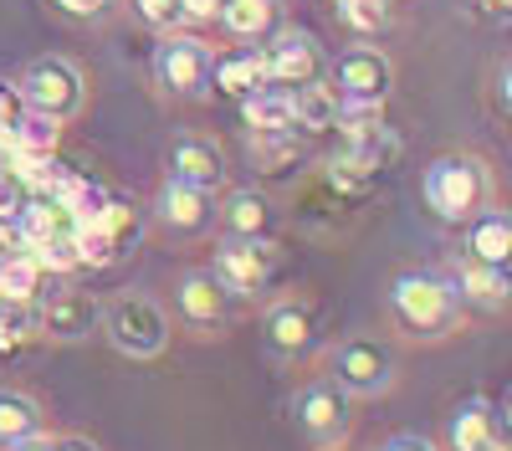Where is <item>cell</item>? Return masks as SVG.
<instances>
[{
    "label": "cell",
    "mask_w": 512,
    "mask_h": 451,
    "mask_svg": "<svg viewBox=\"0 0 512 451\" xmlns=\"http://www.w3.org/2000/svg\"><path fill=\"white\" fill-rule=\"evenodd\" d=\"M16 93L26 108L47 113L57 123H72L82 108H88V72H82L72 57L47 52V57H31L16 77Z\"/></svg>",
    "instance_id": "3957f363"
},
{
    "label": "cell",
    "mask_w": 512,
    "mask_h": 451,
    "mask_svg": "<svg viewBox=\"0 0 512 451\" xmlns=\"http://www.w3.org/2000/svg\"><path fill=\"white\" fill-rule=\"evenodd\" d=\"M466 257L472 262H487V267H502L512 257V216L507 211H477L466 221Z\"/></svg>",
    "instance_id": "44dd1931"
},
{
    "label": "cell",
    "mask_w": 512,
    "mask_h": 451,
    "mask_svg": "<svg viewBox=\"0 0 512 451\" xmlns=\"http://www.w3.org/2000/svg\"><path fill=\"white\" fill-rule=\"evenodd\" d=\"M333 380L349 395H384L395 385V354L379 339H344L333 354Z\"/></svg>",
    "instance_id": "8fae6325"
},
{
    "label": "cell",
    "mask_w": 512,
    "mask_h": 451,
    "mask_svg": "<svg viewBox=\"0 0 512 451\" xmlns=\"http://www.w3.org/2000/svg\"><path fill=\"white\" fill-rule=\"evenodd\" d=\"M26 195H31V190L6 170V164H0V221H11V216L21 211V205H26Z\"/></svg>",
    "instance_id": "1f68e13d"
},
{
    "label": "cell",
    "mask_w": 512,
    "mask_h": 451,
    "mask_svg": "<svg viewBox=\"0 0 512 451\" xmlns=\"http://www.w3.org/2000/svg\"><path fill=\"white\" fill-rule=\"evenodd\" d=\"M379 451H436V441L431 436H420V431H400V436H390Z\"/></svg>",
    "instance_id": "d6a6232c"
},
{
    "label": "cell",
    "mask_w": 512,
    "mask_h": 451,
    "mask_svg": "<svg viewBox=\"0 0 512 451\" xmlns=\"http://www.w3.org/2000/svg\"><path fill=\"white\" fill-rule=\"evenodd\" d=\"M41 272L31 252H6L0 257V303H36L41 293Z\"/></svg>",
    "instance_id": "484cf974"
},
{
    "label": "cell",
    "mask_w": 512,
    "mask_h": 451,
    "mask_svg": "<svg viewBox=\"0 0 512 451\" xmlns=\"http://www.w3.org/2000/svg\"><path fill=\"white\" fill-rule=\"evenodd\" d=\"M390 308H395V323L405 328V334H410V339H425V344L456 334V323H461L456 287H451L446 277H431V272H405V277H395Z\"/></svg>",
    "instance_id": "6da1fadb"
},
{
    "label": "cell",
    "mask_w": 512,
    "mask_h": 451,
    "mask_svg": "<svg viewBox=\"0 0 512 451\" xmlns=\"http://www.w3.org/2000/svg\"><path fill=\"white\" fill-rule=\"evenodd\" d=\"M338 16H344V26L354 31H379L390 26V0H333Z\"/></svg>",
    "instance_id": "f1b7e54d"
},
{
    "label": "cell",
    "mask_w": 512,
    "mask_h": 451,
    "mask_svg": "<svg viewBox=\"0 0 512 451\" xmlns=\"http://www.w3.org/2000/svg\"><path fill=\"white\" fill-rule=\"evenodd\" d=\"M241 118L251 134H292V88L262 82L256 93L241 98Z\"/></svg>",
    "instance_id": "d6986e66"
},
{
    "label": "cell",
    "mask_w": 512,
    "mask_h": 451,
    "mask_svg": "<svg viewBox=\"0 0 512 451\" xmlns=\"http://www.w3.org/2000/svg\"><path fill=\"white\" fill-rule=\"evenodd\" d=\"M26 103H21V93L16 88H6V82H0V134H6L11 129V123H16V113H21Z\"/></svg>",
    "instance_id": "836d02e7"
},
{
    "label": "cell",
    "mask_w": 512,
    "mask_h": 451,
    "mask_svg": "<svg viewBox=\"0 0 512 451\" xmlns=\"http://www.w3.org/2000/svg\"><path fill=\"white\" fill-rule=\"evenodd\" d=\"M487 6H492L497 16H512V0H487Z\"/></svg>",
    "instance_id": "f35d334b"
},
{
    "label": "cell",
    "mask_w": 512,
    "mask_h": 451,
    "mask_svg": "<svg viewBox=\"0 0 512 451\" xmlns=\"http://www.w3.org/2000/svg\"><path fill=\"white\" fill-rule=\"evenodd\" d=\"M47 6L62 16V21H77V26H93V21H108L118 11V0H47Z\"/></svg>",
    "instance_id": "4dcf8cb0"
},
{
    "label": "cell",
    "mask_w": 512,
    "mask_h": 451,
    "mask_svg": "<svg viewBox=\"0 0 512 451\" xmlns=\"http://www.w3.org/2000/svg\"><path fill=\"white\" fill-rule=\"evenodd\" d=\"M292 416H297V426H303L308 441L338 446V441L349 436V421H354V395L338 385V380H313L308 390H297Z\"/></svg>",
    "instance_id": "ba28073f"
},
{
    "label": "cell",
    "mask_w": 512,
    "mask_h": 451,
    "mask_svg": "<svg viewBox=\"0 0 512 451\" xmlns=\"http://www.w3.org/2000/svg\"><path fill=\"white\" fill-rule=\"evenodd\" d=\"M262 62H267V82L277 88H297V82H318L323 77V41L303 26H277L262 47Z\"/></svg>",
    "instance_id": "9c48e42d"
},
{
    "label": "cell",
    "mask_w": 512,
    "mask_h": 451,
    "mask_svg": "<svg viewBox=\"0 0 512 451\" xmlns=\"http://www.w3.org/2000/svg\"><path fill=\"white\" fill-rule=\"evenodd\" d=\"M292 129H303V134L338 129V93L328 82H297L292 88Z\"/></svg>",
    "instance_id": "cb8c5ba5"
},
{
    "label": "cell",
    "mask_w": 512,
    "mask_h": 451,
    "mask_svg": "<svg viewBox=\"0 0 512 451\" xmlns=\"http://www.w3.org/2000/svg\"><path fill=\"white\" fill-rule=\"evenodd\" d=\"M31 257H36L41 272H77V267H82V257H77V236H72V231H62V236H52V241L31 246Z\"/></svg>",
    "instance_id": "83f0119b"
},
{
    "label": "cell",
    "mask_w": 512,
    "mask_h": 451,
    "mask_svg": "<svg viewBox=\"0 0 512 451\" xmlns=\"http://www.w3.org/2000/svg\"><path fill=\"white\" fill-rule=\"evenodd\" d=\"M262 334H267L272 354H303L313 344V313L303 303H277V308H267Z\"/></svg>",
    "instance_id": "603a6c76"
},
{
    "label": "cell",
    "mask_w": 512,
    "mask_h": 451,
    "mask_svg": "<svg viewBox=\"0 0 512 451\" xmlns=\"http://www.w3.org/2000/svg\"><path fill=\"white\" fill-rule=\"evenodd\" d=\"M420 190H425V205H431L441 221L466 226L477 211L492 205V170L477 154H441V159H431Z\"/></svg>",
    "instance_id": "7a4b0ae2"
},
{
    "label": "cell",
    "mask_w": 512,
    "mask_h": 451,
    "mask_svg": "<svg viewBox=\"0 0 512 451\" xmlns=\"http://www.w3.org/2000/svg\"><path fill=\"white\" fill-rule=\"evenodd\" d=\"M128 6H134V16L144 26H154V31H180L185 26V6H180V0H128Z\"/></svg>",
    "instance_id": "f546056e"
},
{
    "label": "cell",
    "mask_w": 512,
    "mask_h": 451,
    "mask_svg": "<svg viewBox=\"0 0 512 451\" xmlns=\"http://www.w3.org/2000/svg\"><path fill=\"white\" fill-rule=\"evenodd\" d=\"M231 287L216 277V272H190V277H180V287H175V308H180V318L190 323V328H221L226 318H231Z\"/></svg>",
    "instance_id": "5bb4252c"
},
{
    "label": "cell",
    "mask_w": 512,
    "mask_h": 451,
    "mask_svg": "<svg viewBox=\"0 0 512 451\" xmlns=\"http://www.w3.org/2000/svg\"><path fill=\"white\" fill-rule=\"evenodd\" d=\"M103 334L128 359H154V354L169 349V334H175V328H169V313L154 298L123 293V298L103 303Z\"/></svg>",
    "instance_id": "5b68a950"
},
{
    "label": "cell",
    "mask_w": 512,
    "mask_h": 451,
    "mask_svg": "<svg viewBox=\"0 0 512 451\" xmlns=\"http://www.w3.org/2000/svg\"><path fill=\"white\" fill-rule=\"evenodd\" d=\"M210 67H216V52L205 47L200 36L190 31H159V47H154V88L164 98H200L210 88Z\"/></svg>",
    "instance_id": "8992f818"
},
{
    "label": "cell",
    "mask_w": 512,
    "mask_h": 451,
    "mask_svg": "<svg viewBox=\"0 0 512 451\" xmlns=\"http://www.w3.org/2000/svg\"><path fill=\"white\" fill-rule=\"evenodd\" d=\"M154 211H159V226L175 236H200L216 226V200H210V190H195L185 180H164Z\"/></svg>",
    "instance_id": "9a60e30c"
},
{
    "label": "cell",
    "mask_w": 512,
    "mask_h": 451,
    "mask_svg": "<svg viewBox=\"0 0 512 451\" xmlns=\"http://www.w3.org/2000/svg\"><path fill=\"white\" fill-rule=\"evenodd\" d=\"M210 272H216L236 298L262 293V287L272 282V272H277V246H272V236H231L216 252V267Z\"/></svg>",
    "instance_id": "30bf717a"
},
{
    "label": "cell",
    "mask_w": 512,
    "mask_h": 451,
    "mask_svg": "<svg viewBox=\"0 0 512 451\" xmlns=\"http://www.w3.org/2000/svg\"><path fill=\"white\" fill-rule=\"evenodd\" d=\"M328 88L338 93V108H384V98L395 93V62L379 47H349L338 52Z\"/></svg>",
    "instance_id": "52a82bcc"
},
{
    "label": "cell",
    "mask_w": 512,
    "mask_h": 451,
    "mask_svg": "<svg viewBox=\"0 0 512 451\" xmlns=\"http://www.w3.org/2000/svg\"><path fill=\"white\" fill-rule=\"evenodd\" d=\"M47 431V421H41V405L26 395V390H0V451Z\"/></svg>",
    "instance_id": "d4e9b609"
},
{
    "label": "cell",
    "mask_w": 512,
    "mask_h": 451,
    "mask_svg": "<svg viewBox=\"0 0 512 451\" xmlns=\"http://www.w3.org/2000/svg\"><path fill=\"white\" fill-rule=\"evenodd\" d=\"M451 287H456L461 303H472V308H482V313L512 308V282H507L502 267H487V262H472V257H466V267L456 272Z\"/></svg>",
    "instance_id": "e0dca14e"
},
{
    "label": "cell",
    "mask_w": 512,
    "mask_h": 451,
    "mask_svg": "<svg viewBox=\"0 0 512 451\" xmlns=\"http://www.w3.org/2000/svg\"><path fill=\"white\" fill-rule=\"evenodd\" d=\"M169 180H185L195 190H226V154L216 139L205 134H180L169 144Z\"/></svg>",
    "instance_id": "4fadbf2b"
},
{
    "label": "cell",
    "mask_w": 512,
    "mask_h": 451,
    "mask_svg": "<svg viewBox=\"0 0 512 451\" xmlns=\"http://www.w3.org/2000/svg\"><path fill=\"white\" fill-rule=\"evenodd\" d=\"M36 318H41V339L52 344H82L103 328V303L82 287H62V293L41 298L36 303Z\"/></svg>",
    "instance_id": "7c38bea8"
},
{
    "label": "cell",
    "mask_w": 512,
    "mask_h": 451,
    "mask_svg": "<svg viewBox=\"0 0 512 451\" xmlns=\"http://www.w3.org/2000/svg\"><path fill=\"white\" fill-rule=\"evenodd\" d=\"M210 82L226 93V98H246V93H256L267 82V62H262V47H236V52H226V57H216V67H210Z\"/></svg>",
    "instance_id": "ffe728a7"
},
{
    "label": "cell",
    "mask_w": 512,
    "mask_h": 451,
    "mask_svg": "<svg viewBox=\"0 0 512 451\" xmlns=\"http://www.w3.org/2000/svg\"><path fill=\"white\" fill-rule=\"evenodd\" d=\"M502 272H507V282H512V257H507V262H502Z\"/></svg>",
    "instance_id": "60d3db41"
},
{
    "label": "cell",
    "mask_w": 512,
    "mask_h": 451,
    "mask_svg": "<svg viewBox=\"0 0 512 451\" xmlns=\"http://www.w3.org/2000/svg\"><path fill=\"white\" fill-rule=\"evenodd\" d=\"M41 339L36 303H0V354H21Z\"/></svg>",
    "instance_id": "4316f807"
},
{
    "label": "cell",
    "mask_w": 512,
    "mask_h": 451,
    "mask_svg": "<svg viewBox=\"0 0 512 451\" xmlns=\"http://www.w3.org/2000/svg\"><path fill=\"white\" fill-rule=\"evenodd\" d=\"M216 21L236 41H267L282 26V0H221V16Z\"/></svg>",
    "instance_id": "ac0fdd59"
},
{
    "label": "cell",
    "mask_w": 512,
    "mask_h": 451,
    "mask_svg": "<svg viewBox=\"0 0 512 451\" xmlns=\"http://www.w3.org/2000/svg\"><path fill=\"white\" fill-rule=\"evenodd\" d=\"M6 451H52V436L36 431V436H26V441H16V446H6Z\"/></svg>",
    "instance_id": "8d00e7d4"
},
{
    "label": "cell",
    "mask_w": 512,
    "mask_h": 451,
    "mask_svg": "<svg viewBox=\"0 0 512 451\" xmlns=\"http://www.w3.org/2000/svg\"><path fill=\"white\" fill-rule=\"evenodd\" d=\"M395 159H400V134L384 129L379 118H369V123H338V149L328 159V175H333V185L359 190V185L379 180Z\"/></svg>",
    "instance_id": "277c9868"
},
{
    "label": "cell",
    "mask_w": 512,
    "mask_h": 451,
    "mask_svg": "<svg viewBox=\"0 0 512 451\" xmlns=\"http://www.w3.org/2000/svg\"><path fill=\"white\" fill-rule=\"evenodd\" d=\"M185 6V21H216L221 16V0H180Z\"/></svg>",
    "instance_id": "e575fe53"
},
{
    "label": "cell",
    "mask_w": 512,
    "mask_h": 451,
    "mask_svg": "<svg viewBox=\"0 0 512 451\" xmlns=\"http://www.w3.org/2000/svg\"><path fill=\"white\" fill-rule=\"evenodd\" d=\"M272 226H277V211H272L267 195H256V190L226 195V205H221V231L226 236H272Z\"/></svg>",
    "instance_id": "7402d4cb"
},
{
    "label": "cell",
    "mask_w": 512,
    "mask_h": 451,
    "mask_svg": "<svg viewBox=\"0 0 512 451\" xmlns=\"http://www.w3.org/2000/svg\"><path fill=\"white\" fill-rule=\"evenodd\" d=\"M497 88H502V103H507V108H512V67H507V72H502V77H497Z\"/></svg>",
    "instance_id": "74e56055"
},
{
    "label": "cell",
    "mask_w": 512,
    "mask_h": 451,
    "mask_svg": "<svg viewBox=\"0 0 512 451\" xmlns=\"http://www.w3.org/2000/svg\"><path fill=\"white\" fill-rule=\"evenodd\" d=\"M502 426H507V441H512V410H507V421H502Z\"/></svg>",
    "instance_id": "ab89813d"
},
{
    "label": "cell",
    "mask_w": 512,
    "mask_h": 451,
    "mask_svg": "<svg viewBox=\"0 0 512 451\" xmlns=\"http://www.w3.org/2000/svg\"><path fill=\"white\" fill-rule=\"evenodd\" d=\"M52 451H103V446L93 436H77L72 431V436H52Z\"/></svg>",
    "instance_id": "d590c367"
},
{
    "label": "cell",
    "mask_w": 512,
    "mask_h": 451,
    "mask_svg": "<svg viewBox=\"0 0 512 451\" xmlns=\"http://www.w3.org/2000/svg\"><path fill=\"white\" fill-rule=\"evenodd\" d=\"M451 446L456 451H502L507 446V426L497 421L492 400L472 395V400L456 405V416H451Z\"/></svg>",
    "instance_id": "2e32d148"
}]
</instances>
